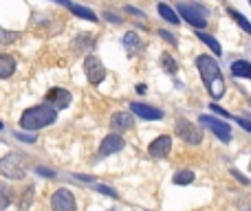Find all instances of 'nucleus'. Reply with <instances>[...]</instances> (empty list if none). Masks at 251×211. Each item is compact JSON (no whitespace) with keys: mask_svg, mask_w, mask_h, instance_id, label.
<instances>
[{"mask_svg":"<svg viewBox=\"0 0 251 211\" xmlns=\"http://www.w3.org/2000/svg\"><path fill=\"white\" fill-rule=\"evenodd\" d=\"M196 68L203 77V84L207 86L209 95L214 99H220L225 95V79H223V73H220V66L216 64L214 57L209 55H198L196 57Z\"/></svg>","mask_w":251,"mask_h":211,"instance_id":"nucleus-1","label":"nucleus"},{"mask_svg":"<svg viewBox=\"0 0 251 211\" xmlns=\"http://www.w3.org/2000/svg\"><path fill=\"white\" fill-rule=\"evenodd\" d=\"M55 119H57V110L42 104V106H33V108L24 110L20 117V126H22V130L35 132V130H42V127L51 126Z\"/></svg>","mask_w":251,"mask_h":211,"instance_id":"nucleus-2","label":"nucleus"},{"mask_svg":"<svg viewBox=\"0 0 251 211\" xmlns=\"http://www.w3.org/2000/svg\"><path fill=\"white\" fill-rule=\"evenodd\" d=\"M0 176L11 180H20L26 176V169L22 165V158L18 154H7V156L0 158Z\"/></svg>","mask_w":251,"mask_h":211,"instance_id":"nucleus-3","label":"nucleus"},{"mask_svg":"<svg viewBox=\"0 0 251 211\" xmlns=\"http://www.w3.org/2000/svg\"><path fill=\"white\" fill-rule=\"evenodd\" d=\"M179 13H181V18H183L185 22H189L192 26H196V29H205V24H207L205 9L196 7V4H189V2H181Z\"/></svg>","mask_w":251,"mask_h":211,"instance_id":"nucleus-4","label":"nucleus"},{"mask_svg":"<svg viewBox=\"0 0 251 211\" xmlns=\"http://www.w3.org/2000/svg\"><path fill=\"white\" fill-rule=\"evenodd\" d=\"M174 130H176V134L181 136V141H185V143H189V145H198L203 141L201 130H198L194 123H189L187 119H176Z\"/></svg>","mask_w":251,"mask_h":211,"instance_id":"nucleus-5","label":"nucleus"},{"mask_svg":"<svg viewBox=\"0 0 251 211\" xmlns=\"http://www.w3.org/2000/svg\"><path fill=\"white\" fill-rule=\"evenodd\" d=\"M84 73H86V79L91 84H101L106 79V68L104 64H101L99 57L95 55H86V60H84Z\"/></svg>","mask_w":251,"mask_h":211,"instance_id":"nucleus-6","label":"nucleus"},{"mask_svg":"<svg viewBox=\"0 0 251 211\" xmlns=\"http://www.w3.org/2000/svg\"><path fill=\"white\" fill-rule=\"evenodd\" d=\"M51 209L53 211H77L75 205V196L68 189H57L51 196Z\"/></svg>","mask_w":251,"mask_h":211,"instance_id":"nucleus-7","label":"nucleus"},{"mask_svg":"<svg viewBox=\"0 0 251 211\" xmlns=\"http://www.w3.org/2000/svg\"><path fill=\"white\" fill-rule=\"evenodd\" d=\"M198 121L205 123V126L209 127V130L214 132V134L218 136L220 141H225V143H227V141L231 139V127H229V123L220 121V119H216V117H209V114H203V117L198 119Z\"/></svg>","mask_w":251,"mask_h":211,"instance_id":"nucleus-8","label":"nucleus"},{"mask_svg":"<svg viewBox=\"0 0 251 211\" xmlns=\"http://www.w3.org/2000/svg\"><path fill=\"white\" fill-rule=\"evenodd\" d=\"M44 101H46V106H51L55 110H64L70 106V92L64 90V88H51L46 92V97H44Z\"/></svg>","mask_w":251,"mask_h":211,"instance_id":"nucleus-9","label":"nucleus"},{"mask_svg":"<svg viewBox=\"0 0 251 211\" xmlns=\"http://www.w3.org/2000/svg\"><path fill=\"white\" fill-rule=\"evenodd\" d=\"M170 149H172V139L167 134H163V136H159V139H154L152 143H150L148 154L152 158H165L167 154H170Z\"/></svg>","mask_w":251,"mask_h":211,"instance_id":"nucleus-10","label":"nucleus"},{"mask_svg":"<svg viewBox=\"0 0 251 211\" xmlns=\"http://www.w3.org/2000/svg\"><path fill=\"white\" fill-rule=\"evenodd\" d=\"M123 139H121V134H108V136H104V141H101V145H99V156H108V154H114V152H119V149H123Z\"/></svg>","mask_w":251,"mask_h":211,"instance_id":"nucleus-11","label":"nucleus"},{"mask_svg":"<svg viewBox=\"0 0 251 211\" xmlns=\"http://www.w3.org/2000/svg\"><path fill=\"white\" fill-rule=\"evenodd\" d=\"M130 110L137 114V117H141V119H152V121H157V119H163V112L159 108H154V106H148V104H139V101L130 104Z\"/></svg>","mask_w":251,"mask_h":211,"instance_id":"nucleus-12","label":"nucleus"},{"mask_svg":"<svg viewBox=\"0 0 251 211\" xmlns=\"http://www.w3.org/2000/svg\"><path fill=\"white\" fill-rule=\"evenodd\" d=\"M135 126V119H132L130 112H114L110 117V127L114 132H123V130H130Z\"/></svg>","mask_w":251,"mask_h":211,"instance_id":"nucleus-13","label":"nucleus"},{"mask_svg":"<svg viewBox=\"0 0 251 211\" xmlns=\"http://www.w3.org/2000/svg\"><path fill=\"white\" fill-rule=\"evenodd\" d=\"M66 9H68L70 13H75L77 18H82V20H88V22H97V20H99V18L95 16V11H91V9H86V7H79V4L68 2V4H66Z\"/></svg>","mask_w":251,"mask_h":211,"instance_id":"nucleus-14","label":"nucleus"},{"mask_svg":"<svg viewBox=\"0 0 251 211\" xmlns=\"http://www.w3.org/2000/svg\"><path fill=\"white\" fill-rule=\"evenodd\" d=\"M16 70V60L11 55H0V79H7Z\"/></svg>","mask_w":251,"mask_h":211,"instance_id":"nucleus-15","label":"nucleus"},{"mask_svg":"<svg viewBox=\"0 0 251 211\" xmlns=\"http://www.w3.org/2000/svg\"><path fill=\"white\" fill-rule=\"evenodd\" d=\"M92 46H95V38H92L91 33H82V35H79V38L73 42V48H75V51H79V53L91 51Z\"/></svg>","mask_w":251,"mask_h":211,"instance_id":"nucleus-16","label":"nucleus"},{"mask_svg":"<svg viewBox=\"0 0 251 211\" xmlns=\"http://www.w3.org/2000/svg\"><path fill=\"white\" fill-rule=\"evenodd\" d=\"M231 73H233V77H245V79H249V77H251V64H249L247 60L231 62Z\"/></svg>","mask_w":251,"mask_h":211,"instance_id":"nucleus-17","label":"nucleus"},{"mask_svg":"<svg viewBox=\"0 0 251 211\" xmlns=\"http://www.w3.org/2000/svg\"><path fill=\"white\" fill-rule=\"evenodd\" d=\"M196 38L201 40V42H205L207 46L211 48V53H216V55H223V48H220V44L216 42V40L211 38L209 33H205V31H203V29H198V31H196Z\"/></svg>","mask_w":251,"mask_h":211,"instance_id":"nucleus-18","label":"nucleus"},{"mask_svg":"<svg viewBox=\"0 0 251 211\" xmlns=\"http://www.w3.org/2000/svg\"><path fill=\"white\" fill-rule=\"evenodd\" d=\"M123 46L128 48V55H135V53L141 48L139 35H137V33H126V35H123Z\"/></svg>","mask_w":251,"mask_h":211,"instance_id":"nucleus-19","label":"nucleus"},{"mask_svg":"<svg viewBox=\"0 0 251 211\" xmlns=\"http://www.w3.org/2000/svg\"><path fill=\"white\" fill-rule=\"evenodd\" d=\"M227 13H229V16H231V20L236 22V24L240 26L242 31H247V33H251V22L247 20V18L242 16L240 11H236V9H231V7H229V9H227Z\"/></svg>","mask_w":251,"mask_h":211,"instance_id":"nucleus-20","label":"nucleus"},{"mask_svg":"<svg viewBox=\"0 0 251 211\" xmlns=\"http://www.w3.org/2000/svg\"><path fill=\"white\" fill-rule=\"evenodd\" d=\"M159 16H161L163 18V20H165V22H170V24H179V18H176V13L174 11H172V9L170 7H167V4H159Z\"/></svg>","mask_w":251,"mask_h":211,"instance_id":"nucleus-21","label":"nucleus"},{"mask_svg":"<svg viewBox=\"0 0 251 211\" xmlns=\"http://www.w3.org/2000/svg\"><path fill=\"white\" fill-rule=\"evenodd\" d=\"M174 185H189L194 180V171H189V169H181V171H176L174 174Z\"/></svg>","mask_w":251,"mask_h":211,"instance_id":"nucleus-22","label":"nucleus"},{"mask_svg":"<svg viewBox=\"0 0 251 211\" xmlns=\"http://www.w3.org/2000/svg\"><path fill=\"white\" fill-rule=\"evenodd\" d=\"M161 66H163V70H167L170 75H174L176 70H179V66H176L174 60H172L170 53H163V55H161Z\"/></svg>","mask_w":251,"mask_h":211,"instance_id":"nucleus-23","label":"nucleus"},{"mask_svg":"<svg viewBox=\"0 0 251 211\" xmlns=\"http://www.w3.org/2000/svg\"><path fill=\"white\" fill-rule=\"evenodd\" d=\"M20 40V33L18 31H7V29H0V42L2 44H11Z\"/></svg>","mask_w":251,"mask_h":211,"instance_id":"nucleus-24","label":"nucleus"},{"mask_svg":"<svg viewBox=\"0 0 251 211\" xmlns=\"http://www.w3.org/2000/svg\"><path fill=\"white\" fill-rule=\"evenodd\" d=\"M7 205H9V189L4 185H0V209H4Z\"/></svg>","mask_w":251,"mask_h":211,"instance_id":"nucleus-25","label":"nucleus"},{"mask_svg":"<svg viewBox=\"0 0 251 211\" xmlns=\"http://www.w3.org/2000/svg\"><path fill=\"white\" fill-rule=\"evenodd\" d=\"M16 139L22 141V143H35V136L33 134H22V132H16Z\"/></svg>","mask_w":251,"mask_h":211,"instance_id":"nucleus-26","label":"nucleus"},{"mask_svg":"<svg viewBox=\"0 0 251 211\" xmlns=\"http://www.w3.org/2000/svg\"><path fill=\"white\" fill-rule=\"evenodd\" d=\"M159 35H161V38L165 40V42H170L172 46H176V38H174V35L170 33V31H159Z\"/></svg>","mask_w":251,"mask_h":211,"instance_id":"nucleus-27","label":"nucleus"},{"mask_svg":"<svg viewBox=\"0 0 251 211\" xmlns=\"http://www.w3.org/2000/svg\"><path fill=\"white\" fill-rule=\"evenodd\" d=\"M209 108L214 110L216 114H220V117H225V119H229V117H231V114H229L227 110H223V108H220V106H216V101H214V104H209Z\"/></svg>","mask_w":251,"mask_h":211,"instance_id":"nucleus-28","label":"nucleus"},{"mask_svg":"<svg viewBox=\"0 0 251 211\" xmlns=\"http://www.w3.org/2000/svg\"><path fill=\"white\" fill-rule=\"evenodd\" d=\"M97 189H99L101 193H106V196H110V198H117V193L113 191V189H108V187H104V185H97Z\"/></svg>","mask_w":251,"mask_h":211,"instance_id":"nucleus-29","label":"nucleus"},{"mask_svg":"<svg viewBox=\"0 0 251 211\" xmlns=\"http://www.w3.org/2000/svg\"><path fill=\"white\" fill-rule=\"evenodd\" d=\"M104 18H106V20H110V22H114V24H119V22H121L117 16H114V13H110V11H106V13H104Z\"/></svg>","mask_w":251,"mask_h":211,"instance_id":"nucleus-30","label":"nucleus"},{"mask_svg":"<svg viewBox=\"0 0 251 211\" xmlns=\"http://www.w3.org/2000/svg\"><path fill=\"white\" fill-rule=\"evenodd\" d=\"M231 174H233V176H236V178H238V180H240V183H242V185H247V183H249V180H247V178H245V176H242V174H240V171L231 169Z\"/></svg>","mask_w":251,"mask_h":211,"instance_id":"nucleus-31","label":"nucleus"},{"mask_svg":"<svg viewBox=\"0 0 251 211\" xmlns=\"http://www.w3.org/2000/svg\"><path fill=\"white\" fill-rule=\"evenodd\" d=\"M236 123H240V126L245 127V130H251V123L247 121V119H236Z\"/></svg>","mask_w":251,"mask_h":211,"instance_id":"nucleus-32","label":"nucleus"},{"mask_svg":"<svg viewBox=\"0 0 251 211\" xmlns=\"http://www.w3.org/2000/svg\"><path fill=\"white\" fill-rule=\"evenodd\" d=\"M38 174H44L46 178H51L53 176V171H48V169H42V167H38Z\"/></svg>","mask_w":251,"mask_h":211,"instance_id":"nucleus-33","label":"nucleus"},{"mask_svg":"<svg viewBox=\"0 0 251 211\" xmlns=\"http://www.w3.org/2000/svg\"><path fill=\"white\" fill-rule=\"evenodd\" d=\"M145 90H148V88H145V84H139V86H137V92H139V95H143Z\"/></svg>","mask_w":251,"mask_h":211,"instance_id":"nucleus-34","label":"nucleus"},{"mask_svg":"<svg viewBox=\"0 0 251 211\" xmlns=\"http://www.w3.org/2000/svg\"><path fill=\"white\" fill-rule=\"evenodd\" d=\"M53 2H57V4H62V7H66V4H68L70 0H53Z\"/></svg>","mask_w":251,"mask_h":211,"instance_id":"nucleus-35","label":"nucleus"},{"mask_svg":"<svg viewBox=\"0 0 251 211\" xmlns=\"http://www.w3.org/2000/svg\"><path fill=\"white\" fill-rule=\"evenodd\" d=\"M0 130H2V121H0Z\"/></svg>","mask_w":251,"mask_h":211,"instance_id":"nucleus-36","label":"nucleus"}]
</instances>
